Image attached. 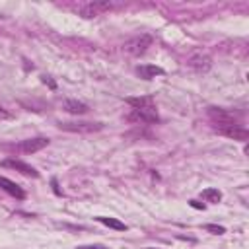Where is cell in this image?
<instances>
[{
	"label": "cell",
	"mask_w": 249,
	"mask_h": 249,
	"mask_svg": "<svg viewBox=\"0 0 249 249\" xmlns=\"http://www.w3.org/2000/svg\"><path fill=\"white\" fill-rule=\"evenodd\" d=\"M117 6L119 4L111 2V0H88V2H80L76 6V12L82 18H95V16H101V14L117 8Z\"/></svg>",
	"instance_id": "cell-1"
},
{
	"label": "cell",
	"mask_w": 249,
	"mask_h": 249,
	"mask_svg": "<svg viewBox=\"0 0 249 249\" xmlns=\"http://www.w3.org/2000/svg\"><path fill=\"white\" fill-rule=\"evenodd\" d=\"M152 35H136V37H132V39H128L124 45H123V49H124V53H128V54H132V56H140V54H144L146 53V49L152 45Z\"/></svg>",
	"instance_id": "cell-2"
},
{
	"label": "cell",
	"mask_w": 249,
	"mask_h": 249,
	"mask_svg": "<svg viewBox=\"0 0 249 249\" xmlns=\"http://www.w3.org/2000/svg\"><path fill=\"white\" fill-rule=\"evenodd\" d=\"M187 66L193 68L195 72H208L212 66V58L204 51H193L187 56Z\"/></svg>",
	"instance_id": "cell-3"
},
{
	"label": "cell",
	"mask_w": 249,
	"mask_h": 249,
	"mask_svg": "<svg viewBox=\"0 0 249 249\" xmlns=\"http://www.w3.org/2000/svg\"><path fill=\"white\" fill-rule=\"evenodd\" d=\"M130 121H142V123H158L160 121V115H158V109L156 105H146V107H138V109H132V113L128 115Z\"/></svg>",
	"instance_id": "cell-4"
},
{
	"label": "cell",
	"mask_w": 249,
	"mask_h": 249,
	"mask_svg": "<svg viewBox=\"0 0 249 249\" xmlns=\"http://www.w3.org/2000/svg\"><path fill=\"white\" fill-rule=\"evenodd\" d=\"M208 117L212 119V123L216 124V128L228 126V124H235V119L230 111L220 109V107H208Z\"/></svg>",
	"instance_id": "cell-5"
},
{
	"label": "cell",
	"mask_w": 249,
	"mask_h": 249,
	"mask_svg": "<svg viewBox=\"0 0 249 249\" xmlns=\"http://www.w3.org/2000/svg\"><path fill=\"white\" fill-rule=\"evenodd\" d=\"M58 126H60L62 130H68V132H95V130H101V128H103L101 123H88V121L60 123Z\"/></svg>",
	"instance_id": "cell-6"
},
{
	"label": "cell",
	"mask_w": 249,
	"mask_h": 249,
	"mask_svg": "<svg viewBox=\"0 0 249 249\" xmlns=\"http://www.w3.org/2000/svg\"><path fill=\"white\" fill-rule=\"evenodd\" d=\"M45 146H49V138L45 136H37V138H27V140H21L16 148L23 154H33V152H39L43 150Z\"/></svg>",
	"instance_id": "cell-7"
},
{
	"label": "cell",
	"mask_w": 249,
	"mask_h": 249,
	"mask_svg": "<svg viewBox=\"0 0 249 249\" xmlns=\"http://www.w3.org/2000/svg\"><path fill=\"white\" fill-rule=\"evenodd\" d=\"M2 165H4V167H12V169H16V171H19V173H23V175H27V177H37V175H39V173L35 171V167H31L29 163H25V161H21V160H4Z\"/></svg>",
	"instance_id": "cell-8"
},
{
	"label": "cell",
	"mask_w": 249,
	"mask_h": 249,
	"mask_svg": "<svg viewBox=\"0 0 249 249\" xmlns=\"http://www.w3.org/2000/svg\"><path fill=\"white\" fill-rule=\"evenodd\" d=\"M218 132H222V134H226V136H230V138H233V140H243V142L249 138L247 128H243V126H239V124L222 126V128H218Z\"/></svg>",
	"instance_id": "cell-9"
},
{
	"label": "cell",
	"mask_w": 249,
	"mask_h": 249,
	"mask_svg": "<svg viewBox=\"0 0 249 249\" xmlns=\"http://www.w3.org/2000/svg\"><path fill=\"white\" fill-rule=\"evenodd\" d=\"M0 189H4L8 195H12L16 198H23L25 196V193H23V189L19 185H16L14 181H10L8 177H2V175H0Z\"/></svg>",
	"instance_id": "cell-10"
},
{
	"label": "cell",
	"mask_w": 249,
	"mask_h": 249,
	"mask_svg": "<svg viewBox=\"0 0 249 249\" xmlns=\"http://www.w3.org/2000/svg\"><path fill=\"white\" fill-rule=\"evenodd\" d=\"M136 72H138L140 78H144V80H152V78H156V76H161V74H163V68L154 66V64H142V66L136 68Z\"/></svg>",
	"instance_id": "cell-11"
},
{
	"label": "cell",
	"mask_w": 249,
	"mask_h": 249,
	"mask_svg": "<svg viewBox=\"0 0 249 249\" xmlns=\"http://www.w3.org/2000/svg\"><path fill=\"white\" fill-rule=\"evenodd\" d=\"M62 107H64L68 113H72V115H84V113L88 111V105L82 103V101H78V99H64Z\"/></svg>",
	"instance_id": "cell-12"
},
{
	"label": "cell",
	"mask_w": 249,
	"mask_h": 249,
	"mask_svg": "<svg viewBox=\"0 0 249 249\" xmlns=\"http://www.w3.org/2000/svg\"><path fill=\"white\" fill-rule=\"evenodd\" d=\"M126 103H128L132 109H138V107L152 105V103H154V99H152L150 95H146V97H126Z\"/></svg>",
	"instance_id": "cell-13"
},
{
	"label": "cell",
	"mask_w": 249,
	"mask_h": 249,
	"mask_svg": "<svg viewBox=\"0 0 249 249\" xmlns=\"http://www.w3.org/2000/svg\"><path fill=\"white\" fill-rule=\"evenodd\" d=\"M103 226H107V228H113V230H119V231H124L126 230V226L123 224V222H119V220H115V218H107V216H99L97 218Z\"/></svg>",
	"instance_id": "cell-14"
},
{
	"label": "cell",
	"mask_w": 249,
	"mask_h": 249,
	"mask_svg": "<svg viewBox=\"0 0 249 249\" xmlns=\"http://www.w3.org/2000/svg\"><path fill=\"white\" fill-rule=\"evenodd\" d=\"M202 198L208 200V202H220L222 193H220L218 189H204V191H202Z\"/></svg>",
	"instance_id": "cell-15"
},
{
	"label": "cell",
	"mask_w": 249,
	"mask_h": 249,
	"mask_svg": "<svg viewBox=\"0 0 249 249\" xmlns=\"http://www.w3.org/2000/svg\"><path fill=\"white\" fill-rule=\"evenodd\" d=\"M204 230H208V231H212V233H218V235L226 231L222 226H216V224H206V226H204Z\"/></svg>",
	"instance_id": "cell-16"
},
{
	"label": "cell",
	"mask_w": 249,
	"mask_h": 249,
	"mask_svg": "<svg viewBox=\"0 0 249 249\" xmlns=\"http://www.w3.org/2000/svg\"><path fill=\"white\" fill-rule=\"evenodd\" d=\"M76 249H107V247L105 245H80Z\"/></svg>",
	"instance_id": "cell-17"
},
{
	"label": "cell",
	"mask_w": 249,
	"mask_h": 249,
	"mask_svg": "<svg viewBox=\"0 0 249 249\" xmlns=\"http://www.w3.org/2000/svg\"><path fill=\"white\" fill-rule=\"evenodd\" d=\"M191 206H195V208H202V204H198L196 200H191Z\"/></svg>",
	"instance_id": "cell-18"
},
{
	"label": "cell",
	"mask_w": 249,
	"mask_h": 249,
	"mask_svg": "<svg viewBox=\"0 0 249 249\" xmlns=\"http://www.w3.org/2000/svg\"><path fill=\"white\" fill-rule=\"evenodd\" d=\"M6 117H8V113L4 109H0V119H6Z\"/></svg>",
	"instance_id": "cell-19"
},
{
	"label": "cell",
	"mask_w": 249,
	"mask_h": 249,
	"mask_svg": "<svg viewBox=\"0 0 249 249\" xmlns=\"http://www.w3.org/2000/svg\"><path fill=\"white\" fill-rule=\"evenodd\" d=\"M146 249H154V247H146Z\"/></svg>",
	"instance_id": "cell-20"
}]
</instances>
